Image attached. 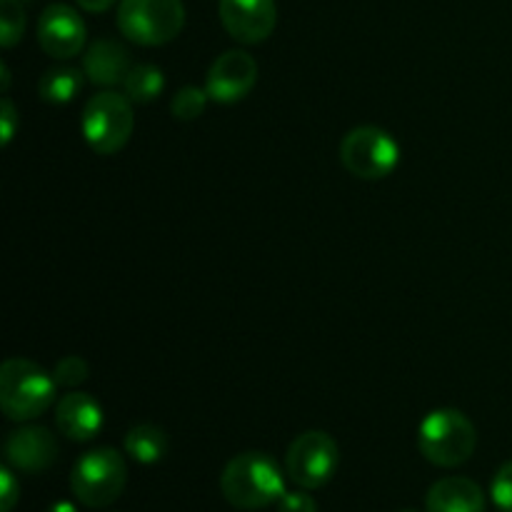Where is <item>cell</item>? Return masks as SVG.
<instances>
[{
	"instance_id": "cell-1",
	"label": "cell",
	"mask_w": 512,
	"mask_h": 512,
	"mask_svg": "<svg viewBox=\"0 0 512 512\" xmlns=\"http://www.w3.org/2000/svg\"><path fill=\"white\" fill-rule=\"evenodd\" d=\"M220 493L238 510H263L285 495L283 470L268 453L248 450L223 468Z\"/></svg>"
},
{
	"instance_id": "cell-24",
	"label": "cell",
	"mask_w": 512,
	"mask_h": 512,
	"mask_svg": "<svg viewBox=\"0 0 512 512\" xmlns=\"http://www.w3.org/2000/svg\"><path fill=\"white\" fill-rule=\"evenodd\" d=\"M278 512H318V503L308 490H293L278 500Z\"/></svg>"
},
{
	"instance_id": "cell-20",
	"label": "cell",
	"mask_w": 512,
	"mask_h": 512,
	"mask_svg": "<svg viewBox=\"0 0 512 512\" xmlns=\"http://www.w3.org/2000/svg\"><path fill=\"white\" fill-rule=\"evenodd\" d=\"M25 10L23 0H0V45L13 48L23 40Z\"/></svg>"
},
{
	"instance_id": "cell-8",
	"label": "cell",
	"mask_w": 512,
	"mask_h": 512,
	"mask_svg": "<svg viewBox=\"0 0 512 512\" xmlns=\"http://www.w3.org/2000/svg\"><path fill=\"white\" fill-rule=\"evenodd\" d=\"M340 465V448L325 430H305L285 453V473L298 488L318 490L333 480Z\"/></svg>"
},
{
	"instance_id": "cell-5",
	"label": "cell",
	"mask_w": 512,
	"mask_h": 512,
	"mask_svg": "<svg viewBox=\"0 0 512 512\" xmlns=\"http://www.w3.org/2000/svg\"><path fill=\"white\" fill-rule=\"evenodd\" d=\"M118 28L130 43L158 48L183 33V0H120Z\"/></svg>"
},
{
	"instance_id": "cell-10",
	"label": "cell",
	"mask_w": 512,
	"mask_h": 512,
	"mask_svg": "<svg viewBox=\"0 0 512 512\" xmlns=\"http://www.w3.org/2000/svg\"><path fill=\"white\" fill-rule=\"evenodd\" d=\"M88 28L73 5L53 3L40 13L38 43L45 55L55 60H70L85 50Z\"/></svg>"
},
{
	"instance_id": "cell-14",
	"label": "cell",
	"mask_w": 512,
	"mask_h": 512,
	"mask_svg": "<svg viewBox=\"0 0 512 512\" xmlns=\"http://www.w3.org/2000/svg\"><path fill=\"white\" fill-rule=\"evenodd\" d=\"M133 68L130 50L120 40L100 38L85 48L83 53V73L98 88H115L123 85L125 75Z\"/></svg>"
},
{
	"instance_id": "cell-6",
	"label": "cell",
	"mask_w": 512,
	"mask_h": 512,
	"mask_svg": "<svg viewBox=\"0 0 512 512\" xmlns=\"http://www.w3.org/2000/svg\"><path fill=\"white\" fill-rule=\"evenodd\" d=\"M80 130L98 155H113L128 145L135 130L133 100L115 90H103L85 103Z\"/></svg>"
},
{
	"instance_id": "cell-13",
	"label": "cell",
	"mask_w": 512,
	"mask_h": 512,
	"mask_svg": "<svg viewBox=\"0 0 512 512\" xmlns=\"http://www.w3.org/2000/svg\"><path fill=\"white\" fill-rule=\"evenodd\" d=\"M103 408L88 393L70 390L55 403V425L73 443H90L103 430Z\"/></svg>"
},
{
	"instance_id": "cell-27",
	"label": "cell",
	"mask_w": 512,
	"mask_h": 512,
	"mask_svg": "<svg viewBox=\"0 0 512 512\" xmlns=\"http://www.w3.org/2000/svg\"><path fill=\"white\" fill-rule=\"evenodd\" d=\"M0 75H3V93H8V85H10V70L8 65H0Z\"/></svg>"
},
{
	"instance_id": "cell-4",
	"label": "cell",
	"mask_w": 512,
	"mask_h": 512,
	"mask_svg": "<svg viewBox=\"0 0 512 512\" xmlns=\"http://www.w3.org/2000/svg\"><path fill=\"white\" fill-rule=\"evenodd\" d=\"M128 465L115 448H93L75 460L70 490L85 508H108L123 495Z\"/></svg>"
},
{
	"instance_id": "cell-28",
	"label": "cell",
	"mask_w": 512,
	"mask_h": 512,
	"mask_svg": "<svg viewBox=\"0 0 512 512\" xmlns=\"http://www.w3.org/2000/svg\"><path fill=\"white\" fill-rule=\"evenodd\" d=\"M403 512H415V510H403Z\"/></svg>"
},
{
	"instance_id": "cell-15",
	"label": "cell",
	"mask_w": 512,
	"mask_h": 512,
	"mask_svg": "<svg viewBox=\"0 0 512 512\" xmlns=\"http://www.w3.org/2000/svg\"><path fill=\"white\" fill-rule=\"evenodd\" d=\"M428 512H485V493L470 478H443L433 483L425 498Z\"/></svg>"
},
{
	"instance_id": "cell-3",
	"label": "cell",
	"mask_w": 512,
	"mask_h": 512,
	"mask_svg": "<svg viewBox=\"0 0 512 512\" xmlns=\"http://www.w3.org/2000/svg\"><path fill=\"white\" fill-rule=\"evenodd\" d=\"M478 448V430L473 420L453 408L433 410L418 428V450L438 468H458L468 463Z\"/></svg>"
},
{
	"instance_id": "cell-22",
	"label": "cell",
	"mask_w": 512,
	"mask_h": 512,
	"mask_svg": "<svg viewBox=\"0 0 512 512\" xmlns=\"http://www.w3.org/2000/svg\"><path fill=\"white\" fill-rule=\"evenodd\" d=\"M490 495H493V503L500 510L512 512V460L500 465V470L493 478V485H490Z\"/></svg>"
},
{
	"instance_id": "cell-17",
	"label": "cell",
	"mask_w": 512,
	"mask_h": 512,
	"mask_svg": "<svg viewBox=\"0 0 512 512\" xmlns=\"http://www.w3.org/2000/svg\"><path fill=\"white\" fill-rule=\"evenodd\" d=\"M83 75L78 68L70 65H58L40 75L38 80V95L50 105H68L83 90Z\"/></svg>"
},
{
	"instance_id": "cell-9",
	"label": "cell",
	"mask_w": 512,
	"mask_h": 512,
	"mask_svg": "<svg viewBox=\"0 0 512 512\" xmlns=\"http://www.w3.org/2000/svg\"><path fill=\"white\" fill-rule=\"evenodd\" d=\"M255 83H258V63L253 55L240 48L218 55L205 75V90L210 100L220 105H233L248 98Z\"/></svg>"
},
{
	"instance_id": "cell-12",
	"label": "cell",
	"mask_w": 512,
	"mask_h": 512,
	"mask_svg": "<svg viewBox=\"0 0 512 512\" xmlns=\"http://www.w3.org/2000/svg\"><path fill=\"white\" fill-rule=\"evenodd\" d=\"M60 455L58 438L43 425H20L5 440V463L18 473H45Z\"/></svg>"
},
{
	"instance_id": "cell-2",
	"label": "cell",
	"mask_w": 512,
	"mask_h": 512,
	"mask_svg": "<svg viewBox=\"0 0 512 512\" xmlns=\"http://www.w3.org/2000/svg\"><path fill=\"white\" fill-rule=\"evenodd\" d=\"M58 383L53 373L25 358L0 365V408L13 423H30L55 403Z\"/></svg>"
},
{
	"instance_id": "cell-7",
	"label": "cell",
	"mask_w": 512,
	"mask_h": 512,
	"mask_svg": "<svg viewBox=\"0 0 512 512\" xmlns=\"http://www.w3.org/2000/svg\"><path fill=\"white\" fill-rule=\"evenodd\" d=\"M340 163L360 180H383L400 165V145L378 125H358L340 143Z\"/></svg>"
},
{
	"instance_id": "cell-26",
	"label": "cell",
	"mask_w": 512,
	"mask_h": 512,
	"mask_svg": "<svg viewBox=\"0 0 512 512\" xmlns=\"http://www.w3.org/2000/svg\"><path fill=\"white\" fill-rule=\"evenodd\" d=\"M75 3H78L80 10H85V13H105V10L113 8L118 0H75Z\"/></svg>"
},
{
	"instance_id": "cell-23",
	"label": "cell",
	"mask_w": 512,
	"mask_h": 512,
	"mask_svg": "<svg viewBox=\"0 0 512 512\" xmlns=\"http://www.w3.org/2000/svg\"><path fill=\"white\" fill-rule=\"evenodd\" d=\"M20 500V485L15 480L13 468L3 465L0 470V512H13L15 503Z\"/></svg>"
},
{
	"instance_id": "cell-29",
	"label": "cell",
	"mask_w": 512,
	"mask_h": 512,
	"mask_svg": "<svg viewBox=\"0 0 512 512\" xmlns=\"http://www.w3.org/2000/svg\"><path fill=\"white\" fill-rule=\"evenodd\" d=\"M23 3H28V0H23Z\"/></svg>"
},
{
	"instance_id": "cell-16",
	"label": "cell",
	"mask_w": 512,
	"mask_h": 512,
	"mask_svg": "<svg viewBox=\"0 0 512 512\" xmlns=\"http://www.w3.org/2000/svg\"><path fill=\"white\" fill-rule=\"evenodd\" d=\"M125 453L140 465H155L168 455V435L163 428L140 423L125 435Z\"/></svg>"
},
{
	"instance_id": "cell-25",
	"label": "cell",
	"mask_w": 512,
	"mask_h": 512,
	"mask_svg": "<svg viewBox=\"0 0 512 512\" xmlns=\"http://www.w3.org/2000/svg\"><path fill=\"white\" fill-rule=\"evenodd\" d=\"M0 123H3V145H10V140H13L15 130H18L20 125V113L8 95H5L3 103H0Z\"/></svg>"
},
{
	"instance_id": "cell-21",
	"label": "cell",
	"mask_w": 512,
	"mask_h": 512,
	"mask_svg": "<svg viewBox=\"0 0 512 512\" xmlns=\"http://www.w3.org/2000/svg\"><path fill=\"white\" fill-rule=\"evenodd\" d=\"M55 383L63 385V388H75V385L85 383L90 378V365L88 360L80 358V355H65L63 360H58L53 368Z\"/></svg>"
},
{
	"instance_id": "cell-19",
	"label": "cell",
	"mask_w": 512,
	"mask_h": 512,
	"mask_svg": "<svg viewBox=\"0 0 512 512\" xmlns=\"http://www.w3.org/2000/svg\"><path fill=\"white\" fill-rule=\"evenodd\" d=\"M208 100L210 95L205 88L185 85V88H180L178 93L173 95V100H170V113H173V118L180 120V123H193V120H198L200 115L205 113Z\"/></svg>"
},
{
	"instance_id": "cell-18",
	"label": "cell",
	"mask_w": 512,
	"mask_h": 512,
	"mask_svg": "<svg viewBox=\"0 0 512 512\" xmlns=\"http://www.w3.org/2000/svg\"><path fill=\"white\" fill-rule=\"evenodd\" d=\"M165 90V75L158 65L153 63H138L130 68V73L123 80V93L128 95L133 103H153L160 93Z\"/></svg>"
},
{
	"instance_id": "cell-11",
	"label": "cell",
	"mask_w": 512,
	"mask_h": 512,
	"mask_svg": "<svg viewBox=\"0 0 512 512\" xmlns=\"http://www.w3.org/2000/svg\"><path fill=\"white\" fill-rule=\"evenodd\" d=\"M218 15L225 33L243 45L263 43L278 25L275 0H220Z\"/></svg>"
}]
</instances>
